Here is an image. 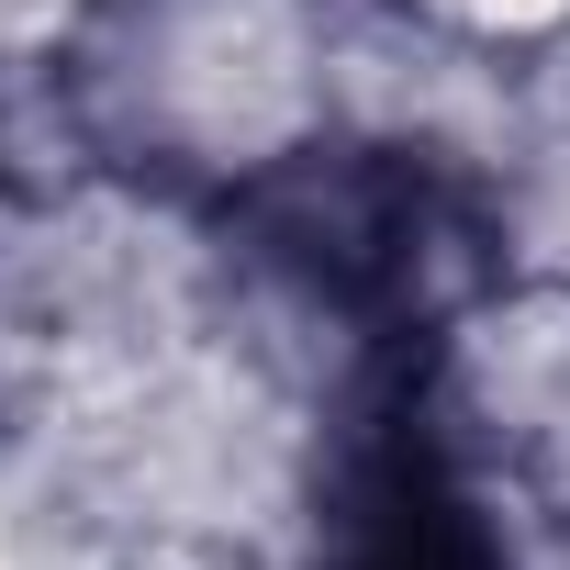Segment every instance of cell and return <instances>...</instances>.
<instances>
[{"label":"cell","mask_w":570,"mask_h":570,"mask_svg":"<svg viewBox=\"0 0 570 570\" xmlns=\"http://www.w3.org/2000/svg\"><path fill=\"white\" fill-rule=\"evenodd\" d=\"M336 12L347 0H101L68 57L79 124L135 179L268 202L336 157Z\"/></svg>","instance_id":"1"},{"label":"cell","mask_w":570,"mask_h":570,"mask_svg":"<svg viewBox=\"0 0 570 570\" xmlns=\"http://www.w3.org/2000/svg\"><path fill=\"white\" fill-rule=\"evenodd\" d=\"M414 425L492 525L570 503V279H481L414 347Z\"/></svg>","instance_id":"2"},{"label":"cell","mask_w":570,"mask_h":570,"mask_svg":"<svg viewBox=\"0 0 570 570\" xmlns=\"http://www.w3.org/2000/svg\"><path fill=\"white\" fill-rule=\"evenodd\" d=\"M470 224H481L492 279H570V90L537 79L525 135H514L503 168L470 190Z\"/></svg>","instance_id":"3"},{"label":"cell","mask_w":570,"mask_h":570,"mask_svg":"<svg viewBox=\"0 0 570 570\" xmlns=\"http://www.w3.org/2000/svg\"><path fill=\"white\" fill-rule=\"evenodd\" d=\"M101 0H0V90L23 79H68V57L90 46Z\"/></svg>","instance_id":"4"},{"label":"cell","mask_w":570,"mask_h":570,"mask_svg":"<svg viewBox=\"0 0 570 570\" xmlns=\"http://www.w3.org/2000/svg\"><path fill=\"white\" fill-rule=\"evenodd\" d=\"M425 23H448L459 46H492V57H559L570 46V0H414Z\"/></svg>","instance_id":"5"},{"label":"cell","mask_w":570,"mask_h":570,"mask_svg":"<svg viewBox=\"0 0 570 570\" xmlns=\"http://www.w3.org/2000/svg\"><path fill=\"white\" fill-rule=\"evenodd\" d=\"M492 570H570V503H548V514H514V525L492 537Z\"/></svg>","instance_id":"6"},{"label":"cell","mask_w":570,"mask_h":570,"mask_svg":"<svg viewBox=\"0 0 570 570\" xmlns=\"http://www.w3.org/2000/svg\"><path fill=\"white\" fill-rule=\"evenodd\" d=\"M537 79H548V90H570V46H559V57H537Z\"/></svg>","instance_id":"7"}]
</instances>
